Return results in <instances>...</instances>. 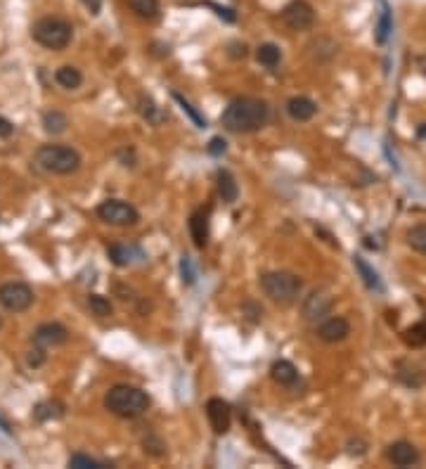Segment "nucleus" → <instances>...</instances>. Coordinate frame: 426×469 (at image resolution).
<instances>
[{"mask_svg": "<svg viewBox=\"0 0 426 469\" xmlns=\"http://www.w3.org/2000/svg\"><path fill=\"white\" fill-rule=\"evenodd\" d=\"M206 417H209L213 434H218V436H225L230 427H232V408L223 398H209L206 401Z\"/></svg>", "mask_w": 426, "mask_h": 469, "instance_id": "1a4fd4ad", "label": "nucleus"}, {"mask_svg": "<svg viewBox=\"0 0 426 469\" xmlns=\"http://www.w3.org/2000/svg\"><path fill=\"white\" fill-rule=\"evenodd\" d=\"M55 81H57V85H62V88H67V90H76L80 83H83V74L78 72L76 67H71V65H65V67H60L55 72Z\"/></svg>", "mask_w": 426, "mask_h": 469, "instance_id": "5701e85b", "label": "nucleus"}, {"mask_svg": "<svg viewBox=\"0 0 426 469\" xmlns=\"http://www.w3.org/2000/svg\"><path fill=\"white\" fill-rule=\"evenodd\" d=\"M88 308L93 311V315H97V318H109L114 313L112 301H109L107 297H100V294H90V297H88Z\"/></svg>", "mask_w": 426, "mask_h": 469, "instance_id": "c756f323", "label": "nucleus"}, {"mask_svg": "<svg viewBox=\"0 0 426 469\" xmlns=\"http://www.w3.org/2000/svg\"><path fill=\"white\" fill-rule=\"evenodd\" d=\"M180 273H182V282H185V285H194V282H197V270H194L192 258H189V256H182Z\"/></svg>", "mask_w": 426, "mask_h": 469, "instance_id": "72a5a7b5", "label": "nucleus"}, {"mask_svg": "<svg viewBox=\"0 0 426 469\" xmlns=\"http://www.w3.org/2000/svg\"><path fill=\"white\" fill-rule=\"evenodd\" d=\"M95 213H97L100 221H105L109 225H119V228L135 225L137 221H140V211L123 199H105L100 206L95 208Z\"/></svg>", "mask_w": 426, "mask_h": 469, "instance_id": "423d86ee", "label": "nucleus"}, {"mask_svg": "<svg viewBox=\"0 0 426 469\" xmlns=\"http://www.w3.org/2000/svg\"><path fill=\"white\" fill-rule=\"evenodd\" d=\"M315 334H318V339L325 341V344H339V341L348 339L350 322L341 315L325 318V320L318 325V329H315Z\"/></svg>", "mask_w": 426, "mask_h": 469, "instance_id": "9d476101", "label": "nucleus"}, {"mask_svg": "<svg viewBox=\"0 0 426 469\" xmlns=\"http://www.w3.org/2000/svg\"><path fill=\"white\" fill-rule=\"evenodd\" d=\"M348 453L350 455H365L367 453V443L362 438H350L348 441Z\"/></svg>", "mask_w": 426, "mask_h": 469, "instance_id": "e433bc0d", "label": "nucleus"}, {"mask_svg": "<svg viewBox=\"0 0 426 469\" xmlns=\"http://www.w3.org/2000/svg\"><path fill=\"white\" fill-rule=\"evenodd\" d=\"M69 467H74V469H102L107 465L100 460H95V457L85 455V453H76V455L69 457Z\"/></svg>", "mask_w": 426, "mask_h": 469, "instance_id": "2f4dec72", "label": "nucleus"}, {"mask_svg": "<svg viewBox=\"0 0 426 469\" xmlns=\"http://www.w3.org/2000/svg\"><path fill=\"white\" fill-rule=\"evenodd\" d=\"M133 252L135 249L126 247V245H112L107 247V256L112 261L117 268H128L130 263H133Z\"/></svg>", "mask_w": 426, "mask_h": 469, "instance_id": "bb28decb", "label": "nucleus"}, {"mask_svg": "<svg viewBox=\"0 0 426 469\" xmlns=\"http://www.w3.org/2000/svg\"><path fill=\"white\" fill-rule=\"evenodd\" d=\"M173 100H176L178 104H180V109H182V112L187 114L189 119H192V124L197 126V129H206V119L201 117V114L197 112V109L192 107V104H189V102L185 100V97L180 95V92H173Z\"/></svg>", "mask_w": 426, "mask_h": 469, "instance_id": "7c9ffc66", "label": "nucleus"}, {"mask_svg": "<svg viewBox=\"0 0 426 469\" xmlns=\"http://www.w3.org/2000/svg\"><path fill=\"white\" fill-rule=\"evenodd\" d=\"M256 60L266 69H278L282 62V50L275 43H263L256 48Z\"/></svg>", "mask_w": 426, "mask_h": 469, "instance_id": "4be33fe9", "label": "nucleus"}, {"mask_svg": "<svg viewBox=\"0 0 426 469\" xmlns=\"http://www.w3.org/2000/svg\"><path fill=\"white\" fill-rule=\"evenodd\" d=\"M230 55L241 57V60H244V57L249 55V48H246L244 43H230Z\"/></svg>", "mask_w": 426, "mask_h": 469, "instance_id": "58836bf2", "label": "nucleus"}, {"mask_svg": "<svg viewBox=\"0 0 426 469\" xmlns=\"http://www.w3.org/2000/svg\"><path fill=\"white\" fill-rule=\"evenodd\" d=\"M216 188H218V197H221L225 204H232L237 201L239 197V185L235 181V176L228 169H221L216 173Z\"/></svg>", "mask_w": 426, "mask_h": 469, "instance_id": "f3484780", "label": "nucleus"}, {"mask_svg": "<svg viewBox=\"0 0 426 469\" xmlns=\"http://www.w3.org/2000/svg\"><path fill=\"white\" fill-rule=\"evenodd\" d=\"M126 3H128V10L137 17V19L154 22V19H159V15H161L159 0H126Z\"/></svg>", "mask_w": 426, "mask_h": 469, "instance_id": "6ab92c4d", "label": "nucleus"}, {"mask_svg": "<svg viewBox=\"0 0 426 469\" xmlns=\"http://www.w3.org/2000/svg\"><path fill=\"white\" fill-rule=\"evenodd\" d=\"M209 154H213V156H221V154H225V149H228V142L223 140V138H211V142H209Z\"/></svg>", "mask_w": 426, "mask_h": 469, "instance_id": "c9c22d12", "label": "nucleus"}, {"mask_svg": "<svg viewBox=\"0 0 426 469\" xmlns=\"http://www.w3.org/2000/svg\"><path fill=\"white\" fill-rule=\"evenodd\" d=\"M426 135V124H422V129H419V138Z\"/></svg>", "mask_w": 426, "mask_h": 469, "instance_id": "a19ab883", "label": "nucleus"}, {"mask_svg": "<svg viewBox=\"0 0 426 469\" xmlns=\"http://www.w3.org/2000/svg\"><path fill=\"white\" fill-rule=\"evenodd\" d=\"M189 237H192L194 247L197 249H204L206 242H209V233H211V206H201L197 211L189 216Z\"/></svg>", "mask_w": 426, "mask_h": 469, "instance_id": "f8f14e48", "label": "nucleus"}, {"mask_svg": "<svg viewBox=\"0 0 426 469\" xmlns=\"http://www.w3.org/2000/svg\"><path fill=\"white\" fill-rule=\"evenodd\" d=\"M353 265H355V270H358V275L362 277V285L370 289V292H384L382 277H379V273L372 268L370 263H367L365 258H362V256H353Z\"/></svg>", "mask_w": 426, "mask_h": 469, "instance_id": "a211bd4d", "label": "nucleus"}, {"mask_svg": "<svg viewBox=\"0 0 426 469\" xmlns=\"http://www.w3.org/2000/svg\"><path fill=\"white\" fill-rule=\"evenodd\" d=\"M67 339H69V329L62 325V322H43V325L36 327V332H33V344L40 346V349L67 344Z\"/></svg>", "mask_w": 426, "mask_h": 469, "instance_id": "ddd939ff", "label": "nucleus"}, {"mask_svg": "<svg viewBox=\"0 0 426 469\" xmlns=\"http://www.w3.org/2000/svg\"><path fill=\"white\" fill-rule=\"evenodd\" d=\"M142 445H145V453L154 455V457H161V455L166 453V443L161 441L157 434H149L145 441H142Z\"/></svg>", "mask_w": 426, "mask_h": 469, "instance_id": "473e14b6", "label": "nucleus"}, {"mask_svg": "<svg viewBox=\"0 0 426 469\" xmlns=\"http://www.w3.org/2000/svg\"><path fill=\"white\" fill-rule=\"evenodd\" d=\"M33 304V289L26 282H5L0 285V306L10 313H24Z\"/></svg>", "mask_w": 426, "mask_h": 469, "instance_id": "0eeeda50", "label": "nucleus"}, {"mask_svg": "<svg viewBox=\"0 0 426 469\" xmlns=\"http://www.w3.org/2000/svg\"><path fill=\"white\" fill-rule=\"evenodd\" d=\"M402 341H405L407 349H424L426 346V318L407 327L405 332H402Z\"/></svg>", "mask_w": 426, "mask_h": 469, "instance_id": "b1692460", "label": "nucleus"}, {"mask_svg": "<svg viewBox=\"0 0 426 469\" xmlns=\"http://www.w3.org/2000/svg\"><path fill=\"white\" fill-rule=\"evenodd\" d=\"M0 327H3V320H0Z\"/></svg>", "mask_w": 426, "mask_h": 469, "instance_id": "79ce46f5", "label": "nucleus"}, {"mask_svg": "<svg viewBox=\"0 0 426 469\" xmlns=\"http://www.w3.org/2000/svg\"><path fill=\"white\" fill-rule=\"evenodd\" d=\"M26 363H28V368H40V365L45 363V351L40 349V346H36V349H31L26 353Z\"/></svg>", "mask_w": 426, "mask_h": 469, "instance_id": "f704fd0d", "label": "nucleus"}, {"mask_svg": "<svg viewBox=\"0 0 426 469\" xmlns=\"http://www.w3.org/2000/svg\"><path fill=\"white\" fill-rule=\"evenodd\" d=\"M31 36L40 48L60 52L69 48V43H71L74 26L67 19H62V17H43V19H38L33 24Z\"/></svg>", "mask_w": 426, "mask_h": 469, "instance_id": "39448f33", "label": "nucleus"}, {"mask_svg": "<svg viewBox=\"0 0 426 469\" xmlns=\"http://www.w3.org/2000/svg\"><path fill=\"white\" fill-rule=\"evenodd\" d=\"M105 410L121 420H137L149 410L152 398L147 396V391L137 389L130 384H117L105 393Z\"/></svg>", "mask_w": 426, "mask_h": 469, "instance_id": "f03ea898", "label": "nucleus"}, {"mask_svg": "<svg viewBox=\"0 0 426 469\" xmlns=\"http://www.w3.org/2000/svg\"><path fill=\"white\" fill-rule=\"evenodd\" d=\"M33 164L43 173L71 176L80 169V154L69 145H40L33 154Z\"/></svg>", "mask_w": 426, "mask_h": 469, "instance_id": "7ed1b4c3", "label": "nucleus"}, {"mask_svg": "<svg viewBox=\"0 0 426 469\" xmlns=\"http://www.w3.org/2000/svg\"><path fill=\"white\" fill-rule=\"evenodd\" d=\"M221 121L230 133H239V135L256 133L270 121V107L266 100H258V97H235L225 107Z\"/></svg>", "mask_w": 426, "mask_h": 469, "instance_id": "f257e3e1", "label": "nucleus"}, {"mask_svg": "<svg viewBox=\"0 0 426 469\" xmlns=\"http://www.w3.org/2000/svg\"><path fill=\"white\" fill-rule=\"evenodd\" d=\"M137 112H140V117L152 126H159L166 121V112L149 95H140V100H137Z\"/></svg>", "mask_w": 426, "mask_h": 469, "instance_id": "aec40b11", "label": "nucleus"}, {"mask_svg": "<svg viewBox=\"0 0 426 469\" xmlns=\"http://www.w3.org/2000/svg\"><path fill=\"white\" fill-rule=\"evenodd\" d=\"M80 5H83V8L88 10L93 17L100 15V10H102V0H80Z\"/></svg>", "mask_w": 426, "mask_h": 469, "instance_id": "4c0bfd02", "label": "nucleus"}, {"mask_svg": "<svg viewBox=\"0 0 426 469\" xmlns=\"http://www.w3.org/2000/svg\"><path fill=\"white\" fill-rule=\"evenodd\" d=\"M398 379H400L405 386H410V389H419V386H424V381H426L424 375H419V368H417V365L405 363V361H400V363H398Z\"/></svg>", "mask_w": 426, "mask_h": 469, "instance_id": "393cba45", "label": "nucleus"}, {"mask_svg": "<svg viewBox=\"0 0 426 469\" xmlns=\"http://www.w3.org/2000/svg\"><path fill=\"white\" fill-rule=\"evenodd\" d=\"M12 133H15L12 121H8L5 117H0V138H10Z\"/></svg>", "mask_w": 426, "mask_h": 469, "instance_id": "ea45409f", "label": "nucleus"}, {"mask_svg": "<svg viewBox=\"0 0 426 469\" xmlns=\"http://www.w3.org/2000/svg\"><path fill=\"white\" fill-rule=\"evenodd\" d=\"M334 308V299L327 297L322 292H313L310 297L303 301V318L308 322H322Z\"/></svg>", "mask_w": 426, "mask_h": 469, "instance_id": "4468645a", "label": "nucleus"}, {"mask_svg": "<svg viewBox=\"0 0 426 469\" xmlns=\"http://www.w3.org/2000/svg\"><path fill=\"white\" fill-rule=\"evenodd\" d=\"M405 240L407 245H410V249L426 256V225H412V228L407 230Z\"/></svg>", "mask_w": 426, "mask_h": 469, "instance_id": "c85d7f7f", "label": "nucleus"}, {"mask_svg": "<svg viewBox=\"0 0 426 469\" xmlns=\"http://www.w3.org/2000/svg\"><path fill=\"white\" fill-rule=\"evenodd\" d=\"M258 285H261V292L266 294L273 304L291 306L301 297L303 280L296 273H289V270H270V273L261 275Z\"/></svg>", "mask_w": 426, "mask_h": 469, "instance_id": "20e7f679", "label": "nucleus"}, {"mask_svg": "<svg viewBox=\"0 0 426 469\" xmlns=\"http://www.w3.org/2000/svg\"><path fill=\"white\" fill-rule=\"evenodd\" d=\"M282 22L289 31H308L315 24V10L308 0H291L284 10H282Z\"/></svg>", "mask_w": 426, "mask_h": 469, "instance_id": "6e6552de", "label": "nucleus"}, {"mask_svg": "<svg viewBox=\"0 0 426 469\" xmlns=\"http://www.w3.org/2000/svg\"><path fill=\"white\" fill-rule=\"evenodd\" d=\"M391 31H393V17H391V8L386 3H382V13H379L377 28H374V40H377V45H386L389 38H391Z\"/></svg>", "mask_w": 426, "mask_h": 469, "instance_id": "412c9836", "label": "nucleus"}, {"mask_svg": "<svg viewBox=\"0 0 426 469\" xmlns=\"http://www.w3.org/2000/svg\"><path fill=\"white\" fill-rule=\"evenodd\" d=\"M65 415V405L57 403V401H45V403H38L36 410H33V417H36L38 422H48V420H57V417Z\"/></svg>", "mask_w": 426, "mask_h": 469, "instance_id": "cd10ccee", "label": "nucleus"}, {"mask_svg": "<svg viewBox=\"0 0 426 469\" xmlns=\"http://www.w3.org/2000/svg\"><path fill=\"white\" fill-rule=\"evenodd\" d=\"M67 126H69V119L60 109H50V112L43 114V129L45 133H50V135H62V133L67 131Z\"/></svg>", "mask_w": 426, "mask_h": 469, "instance_id": "a878e982", "label": "nucleus"}, {"mask_svg": "<svg viewBox=\"0 0 426 469\" xmlns=\"http://www.w3.org/2000/svg\"><path fill=\"white\" fill-rule=\"evenodd\" d=\"M287 114H289V119L298 121V124H306V121H310L318 114V104L310 100V97L296 95L287 102Z\"/></svg>", "mask_w": 426, "mask_h": 469, "instance_id": "2eb2a0df", "label": "nucleus"}, {"mask_svg": "<svg viewBox=\"0 0 426 469\" xmlns=\"http://www.w3.org/2000/svg\"><path fill=\"white\" fill-rule=\"evenodd\" d=\"M270 379L275 381L278 386H284L289 389L298 381V370L291 361H275L273 368H270Z\"/></svg>", "mask_w": 426, "mask_h": 469, "instance_id": "dca6fc26", "label": "nucleus"}, {"mask_svg": "<svg viewBox=\"0 0 426 469\" xmlns=\"http://www.w3.org/2000/svg\"><path fill=\"white\" fill-rule=\"evenodd\" d=\"M386 460L393 467L407 469V467H417L422 455H419V450L414 448L410 441H395L386 448Z\"/></svg>", "mask_w": 426, "mask_h": 469, "instance_id": "9b49d317", "label": "nucleus"}]
</instances>
